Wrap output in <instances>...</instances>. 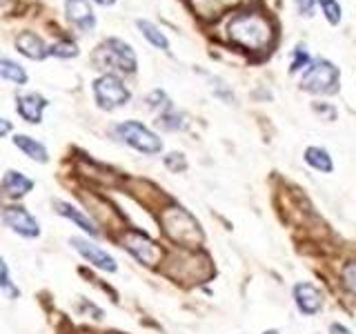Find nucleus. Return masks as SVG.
<instances>
[{"label":"nucleus","mask_w":356,"mask_h":334,"mask_svg":"<svg viewBox=\"0 0 356 334\" xmlns=\"http://www.w3.org/2000/svg\"><path fill=\"white\" fill-rule=\"evenodd\" d=\"M227 33L234 45H238L245 51H263L270 47L274 29L272 22L267 20L263 14H256V11H245V14L234 16Z\"/></svg>","instance_id":"nucleus-1"},{"label":"nucleus","mask_w":356,"mask_h":334,"mask_svg":"<svg viewBox=\"0 0 356 334\" xmlns=\"http://www.w3.org/2000/svg\"><path fill=\"white\" fill-rule=\"evenodd\" d=\"M94 63L98 70H111L120 74H134L138 65L134 49L120 38H107L103 45H98V49L94 51Z\"/></svg>","instance_id":"nucleus-2"},{"label":"nucleus","mask_w":356,"mask_h":334,"mask_svg":"<svg viewBox=\"0 0 356 334\" xmlns=\"http://www.w3.org/2000/svg\"><path fill=\"white\" fill-rule=\"evenodd\" d=\"M114 134L120 143L129 145L131 150H136L140 154H161L163 152V141L159 134H154L149 127H145L143 122L138 120H125V122H118L114 127Z\"/></svg>","instance_id":"nucleus-3"},{"label":"nucleus","mask_w":356,"mask_h":334,"mask_svg":"<svg viewBox=\"0 0 356 334\" xmlns=\"http://www.w3.org/2000/svg\"><path fill=\"white\" fill-rule=\"evenodd\" d=\"M341 72L332 61L318 58L314 61L303 76V89L312 94H337L339 92Z\"/></svg>","instance_id":"nucleus-4"},{"label":"nucleus","mask_w":356,"mask_h":334,"mask_svg":"<svg viewBox=\"0 0 356 334\" xmlns=\"http://www.w3.org/2000/svg\"><path fill=\"white\" fill-rule=\"evenodd\" d=\"M94 98L100 109L111 111V109L125 107L131 100V92L116 74H103L94 81Z\"/></svg>","instance_id":"nucleus-5"},{"label":"nucleus","mask_w":356,"mask_h":334,"mask_svg":"<svg viewBox=\"0 0 356 334\" xmlns=\"http://www.w3.org/2000/svg\"><path fill=\"white\" fill-rule=\"evenodd\" d=\"M165 230L167 234L178 241V243H185V245H198L203 243V230L198 228L196 218L189 214V212L185 207H174V212H170L165 218Z\"/></svg>","instance_id":"nucleus-6"},{"label":"nucleus","mask_w":356,"mask_h":334,"mask_svg":"<svg viewBox=\"0 0 356 334\" xmlns=\"http://www.w3.org/2000/svg\"><path fill=\"white\" fill-rule=\"evenodd\" d=\"M292 301L303 317H316L325 308V296L309 281H296L292 285Z\"/></svg>","instance_id":"nucleus-7"},{"label":"nucleus","mask_w":356,"mask_h":334,"mask_svg":"<svg viewBox=\"0 0 356 334\" xmlns=\"http://www.w3.org/2000/svg\"><path fill=\"white\" fill-rule=\"evenodd\" d=\"M125 250L143 265H156L163 259V250L149 237H145L143 232H127Z\"/></svg>","instance_id":"nucleus-8"},{"label":"nucleus","mask_w":356,"mask_h":334,"mask_svg":"<svg viewBox=\"0 0 356 334\" xmlns=\"http://www.w3.org/2000/svg\"><path fill=\"white\" fill-rule=\"evenodd\" d=\"M70 243L74 245V250L81 254L85 261H89L94 267H98V270L109 272V274H114L118 270V263H116L114 256H111L107 250L98 248L96 243L87 241V239H72Z\"/></svg>","instance_id":"nucleus-9"},{"label":"nucleus","mask_w":356,"mask_h":334,"mask_svg":"<svg viewBox=\"0 0 356 334\" xmlns=\"http://www.w3.org/2000/svg\"><path fill=\"white\" fill-rule=\"evenodd\" d=\"M3 223L22 239H38L40 237L38 221L33 218L25 207H7L3 212Z\"/></svg>","instance_id":"nucleus-10"},{"label":"nucleus","mask_w":356,"mask_h":334,"mask_svg":"<svg viewBox=\"0 0 356 334\" xmlns=\"http://www.w3.org/2000/svg\"><path fill=\"white\" fill-rule=\"evenodd\" d=\"M65 11L67 18L72 20V25H76L81 31H92L96 27V16L87 0H67Z\"/></svg>","instance_id":"nucleus-11"},{"label":"nucleus","mask_w":356,"mask_h":334,"mask_svg":"<svg viewBox=\"0 0 356 334\" xmlns=\"http://www.w3.org/2000/svg\"><path fill=\"white\" fill-rule=\"evenodd\" d=\"M47 105H49L47 98L40 96V94H22L16 98V111L27 122H31V125L33 122L38 125V122L42 120V111Z\"/></svg>","instance_id":"nucleus-12"},{"label":"nucleus","mask_w":356,"mask_h":334,"mask_svg":"<svg viewBox=\"0 0 356 334\" xmlns=\"http://www.w3.org/2000/svg\"><path fill=\"white\" fill-rule=\"evenodd\" d=\"M54 207H56V212H58L60 216H65V218H70L72 223H76V228H81L85 234H89V237H98L96 223L89 218L83 209H78L76 205L67 203V200H54Z\"/></svg>","instance_id":"nucleus-13"},{"label":"nucleus","mask_w":356,"mask_h":334,"mask_svg":"<svg viewBox=\"0 0 356 334\" xmlns=\"http://www.w3.org/2000/svg\"><path fill=\"white\" fill-rule=\"evenodd\" d=\"M16 47L22 56H27L31 61H42L44 56H49V47L33 31H22L16 38Z\"/></svg>","instance_id":"nucleus-14"},{"label":"nucleus","mask_w":356,"mask_h":334,"mask_svg":"<svg viewBox=\"0 0 356 334\" xmlns=\"http://www.w3.org/2000/svg\"><path fill=\"white\" fill-rule=\"evenodd\" d=\"M189 3H192V9L196 11V16L205 18V20H214L225 14L227 9L236 7L238 0H189Z\"/></svg>","instance_id":"nucleus-15"},{"label":"nucleus","mask_w":356,"mask_h":334,"mask_svg":"<svg viewBox=\"0 0 356 334\" xmlns=\"http://www.w3.org/2000/svg\"><path fill=\"white\" fill-rule=\"evenodd\" d=\"M303 161L321 174H332L334 172V161L325 148H318V145H309L303 152Z\"/></svg>","instance_id":"nucleus-16"},{"label":"nucleus","mask_w":356,"mask_h":334,"mask_svg":"<svg viewBox=\"0 0 356 334\" xmlns=\"http://www.w3.org/2000/svg\"><path fill=\"white\" fill-rule=\"evenodd\" d=\"M14 145L20 152H25V156H29L31 161H38V163H47L49 161L47 148H44V145L40 141H36V138L25 136V134H16Z\"/></svg>","instance_id":"nucleus-17"},{"label":"nucleus","mask_w":356,"mask_h":334,"mask_svg":"<svg viewBox=\"0 0 356 334\" xmlns=\"http://www.w3.org/2000/svg\"><path fill=\"white\" fill-rule=\"evenodd\" d=\"M3 189H5L9 196L18 198V196H25V194L31 192V189H33V181H31V178H27L25 174L16 172V170H9L5 174V178H3Z\"/></svg>","instance_id":"nucleus-18"},{"label":"nucleus","mask_w":356,"mask_h":334,"mask_svg":"<svg viewBox=\"0 0 356 334\" xmlns=\"http://www.w3.org/2000/svg\"><path fill=\"white\" fill-rule=\"evenodd\" d=\"M136 25H138V29L143 31V36L147 38V40L154 45V47H159V49H163V51H165V49H170V40H167V36H165V33H163L159 27L154 25V22H149V20H138Z\"/></svg>","instance_id":"nucleus-19"},{"label":"nucleus","mask_w":356,"mask_h":334,"mask_svg":"<svg viewBox=\"0 0 356 334\" xmlns=\"http://www.w3.org/2000/svg\"><path fill=\"white\" fill-rule=\"evenodd\" d=\"M0 76L7 78L11 83H18V85H25L27 83V72L22 67L9 58H0Z\"/></svg>","instance_id":"nucleus-20"},{"label":"nucleus","mask_w":356,"mask_h":334,"mask_svg":"<svg viewBox=\"0 0 356 334\" xmlns=\"http://www.w3.org/2000/svg\"><path fill=\"white\" fill-rule=\"evenodd\" d=\"M341 283L345 287V292L356 299V259L348 261L341 270Z\"/></svg>","instance_id":"nucleus-21"},{"label":"nucleus","mask_w":356,"mask_h":334,"mask_svg":"<svg viewBox=\"0 0 356 334\" xmlns=\"http://www.w3.org/2000/svg\"><path fill=\"white\" fill-rule=\"evenodd\" d=\"M159 125L165 127L167 132L183 129V125H185V122H183V114H178V111H174V109H167V111H163V114H161Z\"/></svg>","instance_id":"nucleus-22"},{"label":"nucleus","mask_w":356,"mask_h":334,"mask_svg":"<svg viewBox=\"0 0 356 334\" xmlns=\"http://www.w3.org/2000/svg\"><path fill=\"white\" fill-rule=\"evenodd\" d=\"M0 289H3L5 294H9L11 299H16L20 292H18V287L14 285V281H11V276H9V267L5 263V259L0 256Z\"/></svg>","instance_id":"nucleus-23"},{"label":"nucleus","mask_w":356,"mask_h":334,"mask_svg":"<svg viewBox=\"0 0 356 334\" xmlns=\"http://www.w3.org/2000/svg\"><path fill=\"white\" fill-rule=\"evenodd\" d=\"M165 167L170 170L172 174H181L187 170V159H185V154L181 152H172V154H167L165 159H163Z\"/></svg>","instance_id":"nucleus-24"},{"label":"nucleus","mask_w":356,"mask_h":334,"mask_svg":"<svg viewBox=\"0 0 356 334\" xmlns=\"http://www.w3.org/2000/svg\"><path fill=\"white\" fill-rule=\"evenodd\" d=\"M49 54L58 56V58H74V56H78V47H76V42H72V40H60V42L51 45Z\"/></svg>","instance_id":"nucleus-25"},{"label":"nucleus","mask_w":356,"mask_h":334,"mask_svg":"<svg viewBox=\"0 0 356 334\" xmlns=\"http://www.w3.org/2000/svg\"><path fill=\"white\" fill-rule=\"evenodd\" d=\"M318 5H321L323 14H325V18L332 22V25H339L343 11H341V5L337 3V0H318Z\"/></svg>","instance_id":"nucleus-26"},{"label":"nucleus","mask_w":356,"mask_h":334,"mask_svg":"<svg viewBox=\"0 0 356 334\" xmlns=\"http://www.w3.org/2000/svg\"><path fill=\"white\" fill-rule=\"evenodd\" d=\"M312 109H314V114L321 116L323 120H327V122H334L339 118V111L337 107H334L332 103H323V100H314L312 103Z\"/></svg>","instance_id":"nucleus-27"},{"label":"nucleus","mask_w":356,"mask_h":334,"mask_svg":"<svg viewBox=\"0 0 356 334\" xmlns=\"http://www.w3.org/2000/svg\"><path fill=\"white\" fill-rule=\"evenodd\" d=\"M145 103L149 105V109H161V111L172 109L170 98H167V94L163 92V89H156V92H152L147 98H145Z\"/></svg>","instance_id":"nucleus-28"},{"label":"nucleus","mask_w":356,"mask_h":334,"mask_svg":"<svg viewBox=\"0 0 356 334\" xmlns=\"http://www.w3.org/2000/svg\"><path fill=\"white\" fill-rule=\"evenodd\" d=\"M303 67H309V54L303 51V47H296L294 61H292V65H289V74H296L298 70H303Z\"/></svg>","instance_id":"nucleus-29"},{"label":"nucleus","mask_w":356,"mask_h":334,"mask_svg":"<svg viewBox=\"0 0 356 334\" xmlns=\"http://www.w3.org/2000/svg\"><path fill=\"white\" fill-rule=\"evenodd\" d=\"M296 7L303 16H312L314 14V0H296Z\"/></svg>","instance_id":"nucleus-30"},{"label":"nucleus","mask_w":356,"mask_h":334,"mask_svg":"<svg viewBox=\"0 0 356 334\" xmlns=\"http://www.w3.org/2000/svg\"><path fill=\"white\" fill-rule=\"evenodd\" d=\"M330 334H354V332L348 326H343V323L334 321V323H330Z\"/></svg>","instance_id":"nucleus-31"},{"label":"nucleus","mask_w":356,"mask_h":334,"mask_svg":"<svg viewBox=\"0 0 356 334\" xmlns=\"http://www.w3.org/2000/svg\"><path fill=\"white\" fill-rule=\"evenodd\" d=\"M9 132H11V122L7 118H0V138H3L5 134H9Z\"/></svg>","instance_id":"nucleus-32"},{"label":"nucleus","mask_w":356,"mask_h":334,"mask_svg":"<svg viewBox=\"0 0 356 334\" xmlns=\"http://www.w3.org/2000/svg\"><path fill=\"white\" fill-rule=\"evenodd\" d=\"M96 3H98V5H105V7H107V5H114L116 0H96Z\"/></svg>","instance_id":"nucleus-33"},{"label":"nucleus","mask_w":356,"mask_h":334,"mask_svg":"<svg viewBox=\"0 0 356 334\" xmlns=\"http://www.w3.org/2000/svg\"><path fill=\"white\" fill-rule=\"evenodd\" d=\"M263 334H281V330H276V328H272V330H265Z\"/></svg>","instance_id":"nucleus-34"}]
</instances>
